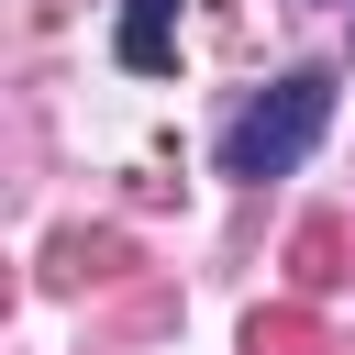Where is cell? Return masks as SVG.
I'll list each match as a JSON object with an SVG mask.
<instances>
[{
	"instance_id": "6da1fadb",
	"label": "cell",
	"mask_w": 355,
	"mask_h": 355,
	"mask_svg": "<svg viewBox=\"0 0 355 355\" xmlns=\"http://www.w3.org/2000/svg\"><path fill=\"white\" fill-rule=\"evenodd\" d=\"M322 122H333V78H322V67H288L266 100H244V111L222 122V144H211V155H222V178H244V189H255V178H288V166L322 144Z\"/></svg>"
},
{
	"instance_id": "7a4b0ae2",
	"label": "cell",
	"mask_w": 355,
	"mask_h": 355,
	"mask_svg": "<svg viewBox=\"0 0 355 355\" xmlns=\"http://www.w3.org/2000/svg\"><path fill=\"white\" fill-rule=\"evenodd\" d=\"M111 55H122L133 78H166V67H178V0H122Z\"/></svg>"
}]
</instances>
